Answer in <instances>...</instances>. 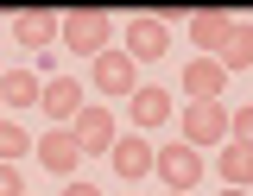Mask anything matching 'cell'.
Listing matches in <instances>:
<instances>
[{
  "label": "cell",
  "instance_id": "obj_22",
  "mask_svg": "<svg viewBox=\"0 0 253 196\" xmlns=\"http://www.w3.org/2000/svg\"><path fill=\"white\" fill-rule=\"evenodd\" d=\"M0 114H6V101H0Z\"/></svg>",
  "mask_w": 253,
  "mask_h": 196
},
{
  "label": "cell",
  "instance_id": "obj_5",
  "mask_svg": "<svg viewBox=\"0 0 253 196\" xmlns=\"http://www.w3.org/2000/svg\"><path fill=\"white\" fill-rule=\"evenodd\" d=\"M133 64H152V57H165L171 51V26L165 19H152V13H139V19H126V44H121Z\"/></svg>",
  "mask_w": 253,
  "mask_h": 196
},
{
  "label": "cell",
  "instance_id": "obj_3",
  "mask_svg": "<svg viewBox=\"0 0 253 196\" xmlns=\"http://www.w3.org/2000/svg\"><path fill=\"white\" fill-rule=\"evenodd\" d=\"M177 133H184V146H228V108L221 101H190L184 120H177Z\"/></svg>",
  "mask_w": 253,
  "mask_h": 196
},
{
  "label": "cell",
  "instance_id": "obj_21",
  "mask_svg": "<svg viewBox=\"0 0 253 196\" xmlns=\"http://www.w3.org/2000/svg\"><path fill=\"white\" fill-rule=\"evenodd\" d=\"M215 196H247V190H228V184H221V190H215Z\"/></svg>",
  "mask_w": 253,
  "mask_h": 196
},
{
  "label": "cell",
  "instance_id": "obj_9",
  "mask_svg": "<svg viewBox=\"0 0 253 196\" xmlns=\"http://www.w3.org/2000/svg\"><path fill=\"white\" fill-rule=\"evenodd\" d=\"M70 133H76V146H83V152H114V139H121V133H114V114H108V108H83Z\"/></svg>",
  "mask_w": 253,
  "mask_h": 196
},
{
  "label": "cell",
  "instance_id": "obj_7",
  "mask_svg": "<svg viewBox=\"0 0 253 196\" xmlns=\"http://www.w3.org/2000/svg\"><path fill=\"white\" fill-rule=\"evenodd\" d=\"M0 101H6V114L38 108V101H44V76H38V70H6V76H0Z\"/></svg>",
  "mask_w": 253,
  "mask_h": 196
},
{
  "label": "cell",
  "instance_id": "obj_4",
  "mask_svg": "<svg viewBox=\"0 0 253 196\" xmlns=\"http://www.w3.org/2000/svg\"><path fill=\"white\" fill-rule=\"evenodd\" d=\"M89 82L101 89V95H126V101H133V89H139V64L126 57L121 44H108V51L89 64Z\"/></svg>",
  "mask_w": 253,
  "mask_h": 196
},
{
  "label": "cell",
  "instance_id": "obj_12",
  "mask_svg": "<svg viewBox=\"0 0 253 196\" xmlns=\"http://www.w3.org/2000/svg\"><path fill=\"white\" fill-rule=\"evenodd\" d=\"M126 114H133V127H139V133L165 127V120H171V89H133Z\"/></svg>",
  "mask_w": 253,
  "mask_h": 196
},
{
  "label": "cell",
  "instance_id": "obj_20",
  "mask_svg": "<svg viewBox=\"0 0 253 196\" xmlns=\"http://www.w3.org/2000/svg\"><path fill=\"white\" fill-rule=\"evenodd\" d=\"M63 196H101V190H95V184H83V177H76V184H70V190H63Z\"/></svg>",
  "mask_w": 253,
  "mask_h": 196
},
{
  "label": "cell",
  "instance_id": "obj_16",
  "mask_svg": "<svg viewBox=\"0 0 253 196\" xmlns=\"http://www.w3.org/2000/svg\"><path fill=\"white\" fill-rule=\"evenodd\" d=\"M215 64L221 70H247L253 64V26H247V19H234V32H228V44L215 51Z\"/></svg>",
  "mask_w": 253,
  "mask_h": 196
},
{
  "label": "cell",
  "instance_id": "obj_17",
  "mask_svg": "<svg viewBox=\"0 0 253 196\" xmlns=\"http://www.w3.org/2000/svg\"><path fill=\"white\" fill-rule=\"evenodd\" d=\"M26 146H38V139H26V127H19L13 114H0V164H19Z\"/></svg>",
  "mask_w": 253,
  "mask_h": 196
},
{
  "label": "cell",
  "instance_id": "obj_1",
  "mask_svg": "<svg viewBox=\"0 0 253 196\" xmlns=\"http://www.w3.org/2000/svg\"><path fill=\"white\" fill-rule=\"evenodd\" d=\"M108 38H114V19L108 13H95V6H83V13H63V26H57V44H70L76 57H101L108 51Z\"/></svg>",
  "mask_w": 253,
  "mask_h": 196
},
{
  "label": "cell",
  "instance_id": "obj_10",
  "mask_svg": "<svg viewBox=\"0 0 253 196\" xmlns=\"http://www.w3.org/2000/svg\"><path fill=\"white\" fill-rule=\"evenodd\" d=\"M152 139H133V133H126V139H114V152H108V164H114V177H126V184H139V177H146V171H152Z\"/></svg>",
  "mask_w": 253,
  "mask_h": 196
},
{
  "label": "cell",
  "instance_id": "obj_23",
  "mask_svg": "<svg viewBox=\"0 0 253 196\" xmlns=\"http://www.w3.org/2000/svg\"><path fill=\"white\" fill-rule=\"evenodd\" d=\"M165 196H177V190H165Z\"/></svg>",
  "mask_w": 253,
  "mask_h": 196
},
{
  "label": "cell",
  "instance_id": "obj_19",
  "mask_svg": "<svg viewBox=\"0 0 253 196\" xmlns=\"http://www.w3.org/2000/svg\"><path fill=\"white\" fill-rule=\"evenodd\" d=\"M0 196H26V177H19V164H0Z\"/></svg>",
  "mask_w": 253,
  "mask_h": 196
},
{
  "label": "cell",
  "instance_id": "obj_6",
  "mask_svg": "<svg viewBox=\"0 0 253 196\" xmlns=\"http://www.w3.org/2000/svg\"><path fill=\"white\" fill-rule=\"evenodd\" d=\"M32 152H38V164H44L51 177H70V171H76V158H83V146H76V133H70V127H51Z\"/></svg>",
  "mask_w": 253,
  "mask_h": 196
},
{
  "label": "cell",
  "instance_id": "obj_18",
  "mask_svg": "<svg viewBox=\"0 0 253 196\" xmlns=\"http://www.w3.org/2000/svg\"><path fill=\"white\" fill-rule=\"evenodd\" d=\"M228 139H241V146H253V101L228 114Z\"/></svg>",
  "mask_w": 253,
  "mask_h": 196
},
{
  "label": "cell",
  "instance_id": "obj_14",
  "mask_svg": "<svg viewBox=\"0 0 253 196\" xmlns=\"http://www.w3.org/2000/svg\"><path fill=\"white\" fill-rule=\"evenodd\" d=\"M221 184H228V190H253V146H241V139H228V146H221Z\"/></svg>",
  "mask_w": 253,
  "mask_h": 196
},
{
  "label": "cell",
  "instance_id": "obj_13",
  "mask_svg": "<svg viewBox=\"0 0 253 196\" xmlns=\"http://www.w3.org/2000/svg\"><path fill=\"white\" fill-rule=\"evenodd\" d=\"M184 89H190V101H215L228 89V70L215 57H196V64H184Z\"/></svg>",
  "mask_w": 253,
  "mask_h": 196
},
{
  "label": "cell",
  "instance_id": "obj_11",
  "mask_svg": "<svg viewBox=\"0 0 253 196\" xmlns=\"http://www.w3.org/2000/svg\"><path fill=\"white\" fill-rule=\"evenodd\" d=\"M38 108H44L51 120H76V114H83L89 101H83V82H76V76H51V82H44V101H38Z\"/></svg>",
  "mask_w": 253,
  "mask_h": 196
},
{
  "label": "cell",
  "instance_id": "obj_24",
  "mask_svg": "<svg viewBox=\"0 0 253 196\" xmlns=\"http://www.w3.org/2000/svg\"><path fill=\"white\" fill-rule=\"evenodd\" d=\"M126 196H133V190H126Z\"/></svg>",
  "mask_w": 253,
  "mask_h": 196
},
{
  "label": "cell",
  "instance_id": "obj_8",
  "mask_svg": "<svg viewBox=\"0 0 253 196\" xmlns=\"http://www.w3.org/2000/svg\"><path fill=\"white\" fill-rule=\"evenodd\" d=\"M57 13H44V6H32V13H13V19H6V32L19 38V44H26V51H38V44H57Z\"/></svg>",
  "mask_w": 253,
  "mask_h": 196
},
{
  "label": "cell",
  "instance_id": "obj_2",
  "mask_svg": "<svg viewBox=\"0 0 253 196\" xmlns=\"http://www.w3.org/2000/svg\"><path fill=\"white\" fill-rule=\"evenodd\" d=\"M152 177L165 184V190L190 196L196 184H203V152H196V146H184V139H171V146H158V158H152Z\"/></svg>",
  "mask_w": 253,
  "mask_h": 196
},
{
  "label": "cell",
  "instance_id": "obj_15",
  "mask_svg": "<svg viewBox=\"0 0 253 196\" xmlns=\"http://www.w3.org/2000/svg\"><path fill=\"white\" fill-rule=\"evenodd\" d=\"M228 32H234V19H228V13H190V38L203 44V57H215L221 44H228Z\"/></svg>",
  "mask_w": 253,
  "mask_h": 196
}]
</instances>
